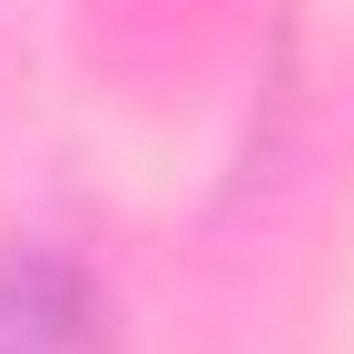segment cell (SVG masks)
<instances>
[{"mask_svg": "<svg viewBox=\"0 0 354 354\" xmlns=\"http://www.w3.org/2000/svg\"><path fill=\"white\" fill-rule=\"evenodd\" d=\"M0 354H99V295L59 256H0Z\"/></svg>", "mask_w": 354, "mask_h": 354, "instance_id": "obj_1", "label": "cell"}]
</instances>
